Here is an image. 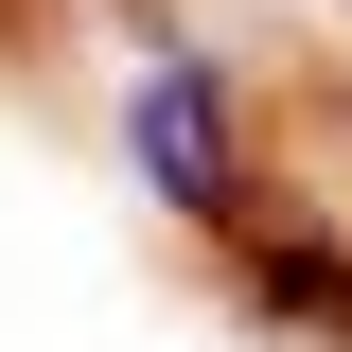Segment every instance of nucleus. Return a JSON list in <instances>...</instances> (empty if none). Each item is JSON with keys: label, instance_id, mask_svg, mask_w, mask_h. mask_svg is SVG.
Segmentation results:
<instances>
[{"label": "nucleus", "instance_id": "nucleus-1", "mask_svg": "<svg viewBox=\"0 0 352 352\" xmlns=\"http://www.w3.org/2000/svg\"><path fill=\"white\" fill-rule=\"evenodd\" d=\"M124 159H141V194H159V212H247V106H229L194 53H159V71H141Z\"/></svg>", "mask_w": 352, "mask_h": 352}, {"label": "nucleus", "instance_id": "nucleus-2", "mask_svg": "<svg viewBox=\"0 0 352 352\" xmlns=\"http://www.w3.org/2000/svg\"><path fill=\"white\" fill-rule=\"evenodd\" d=\"M247 300L282 317V335L352 352V264H335V247H300V229H264V247H247Z\"/></svg>", "mask_w": 352, "mask_h": 352}]
</instances>
